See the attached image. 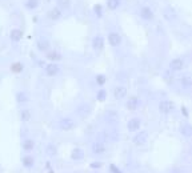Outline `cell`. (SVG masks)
<instances>
[{
    "instance_id": "obj_9",
    "label": "cell",
    "mask_w": 192,
    "mask_h": 173,
    "mask_svg": "<svg viewBox=\"0 0 192 173\" xmlns=\"http://www.w3.org/2000/svg\"><path fill=\"white\" fill-rule=\"evenodd\" d=\"M36 48H38L40 52H47V51H50V48H51L50 40H48L47 37H44V36L38 37V40H36Z\"/></svg>"
},
{
    "instance_id": "obj_16",
    "label": "cell",
    "mask_w": 192,
    "mask_h": 173,
    "mask_svg": "<svg viewBox=\"0 0 192 173\" xmlns=\"http://www.w3.org/2000/svg\"><path fill=\"white\" fill-rule=\"evenodd\" d=\"M91 149H92V152L95 153V154H101V153H104V152H105V144H104V141L96 140L95 143L92 144Z\"/></svg>"
},
{
    "instance_id": "obj_13",
    "label": "cell",
    "mask_w": 192,
    "mask_h": 173,
    "mask_svg": "<svg viewBox=\"0 0 192 173\" xmlns=\"http://www.w3.org/2000/svg\"><path fill=\"white\" fill-rule=\"evenodd\" d=\"M59 72H60V67L56 63H52L51 61L50 64L46 65V75L47 76L53 77V76H56V75H59Z\"/></svg>"
},
{
    "instance_id": "obj_29",
    "label": "cell",
    "mask_w": 192,
    "mask_h": 173,
    "mask_svg": "<svg viewBox=\"0 0 192 173\" xmlns=\"http://www.w3.org/2000/svg\"><path fill=\"white\" fill-rule=\"evenodd\" d=\"M180 132H181V135H184L185 137H190L192 135V128L190 125H183V127H180Z\"/></svg>"
},
{
    "instance_id": "obj_30",
    "label": "cell",
    "mask_w": 192,
    "mask_h": 173,
    "mask_svg": "<svg viewBox=\"0 0 192 173\" xmlns=\"http://www.w3.org/2000/svg\"><path fill=\"white\" fill-rule=\"evenodd\" d=\"M23 165H24L25 168H32V165H33V158L31 157V156L23 157Z\"/></svg>"
},
{
    "instance_id": "obj_34",
    "label": "cell",
    "mask_w": 192,
    "mask_h": 173,
    "mask_svg": "<svg viewBox=\"0 0 192 173\" xmlns=\"http://www.w3.org/2000/svg\"><path fill=\"white\" fill-rule=\"evenodd\" d=\"M93 12H95L96 17L101 19V16H103V10H101V6H100V4H96V6L93 7Z\"/></svg>"
},
{
    "instance_id": "obj_6",
    "label": "cell",
    "mask_w": 192,
    "mask_h": 173,
    "mask_svg": "<svg viewBox=\"0 0 192 173\" xmlns=\"http://www.w3.org/2000/svg\"><path fill=\"white\" fill-rule=\"evenodd\" d=\"M104 120H105L107 124H109V125H115V124L119 123V113L116 112V110H114V109L105 110Z\"/></svg>"
},
{
    "instance_id": "obj_15",
    "label": "cell",
    "mask_w": 192,
    "mask_h": 173,
    "mask_svg": "<svg viewBox=\"0 0 192 173\" xmlns=\"http://www.w3.org/2000/svg\"><path fill=\"white\" fill-rule=\"evenodd\" d=\"M140 127H141V121L137 117H133L127 123V128L129 132H137L140 129Z\"/></svg>"
},
{
    "instance_id": "obj_12",
    "label": "cell",
    "mask_w": 192,
    "mask_h": 173,
    "mask_svg": "<svg viewBox=\"0 0 192 173\" xmlns=\"http://www.w3.org/2000/svg\"><path fill=\"white\" fill-rule=\"evenodd\" d=\"M185 67V63L184 60L180 59V57H176V59L171 60V63H169V69L173 71V72H179V71H183Z\"/></svg>"
},
{
    "instance_id": "obj_35",
    "label": "cell",
    "mask_w": 192,
    "mask_h": 173,
    "mask_svg": "<svg viewBox=\"0 0 192 173\" xmlns=\"http://www.w3.org/2000/svg\"><path fill=\"white\" fill-rule=\"evenodd\" d=\"M109 168H111V171H112V173H122V172H120V169H118L115 165H111Z\"/></svg>"
},
{
    "instance_id": "obj_26",
    "label": "cell",
    "mask_w": 192,
    "mask_h": 173,
    "mask_svg": "<svg viewBox=\"0 0 192 173\" xmlns=\"http://www.w3.org/2000/svg\"><path fill=\"white\" fill-rule=\"evenodd\" d=\"M16 101L19 104H25L28 101V96H27L25 92H17L16 93Z\"/></svg>"
},
{
    "instance_id": "obj_27",
    "label": "cell",
    "mask_w": 192,
    "mask_h": 173,
    "mask_svg": "<svg viewBox=\"0 0 192 173\" xmlns=\"http://www.w3.org/2000/svg\"><path fill=\"white\" fill-rule=\"evenodd\" d=\"M33 146H35V143L31 139H27L23 141V149L25 152H31V150L33 149Z\"/></svg>"
},
{
    "instance_id": "obj_3",
    "label": "cell",
    "mask_w": 192,
    "mask_h": 173,
    "mask_svg": "<svg viewBox=\"0 0 192 173\" xmlns=\"http://www.w3.org/2000/svg\"><path fill=\"white\" fill-rule=\"evenodd\" d=\"M75 127H76V123H75V120L72 117H63L59 121V128L60 131H64V132H69L75 129Z\"/></svg>"
},
{
    "instance_id": "obj_28",
    "label": "cell",
    "mask_w": 192,
    "mask_h": 173,
    "mask_svg": "<svg viewBox=\"0 0 192 173\" xmlns=\"http://www.w3.org/2000/svg\"><path fill=\"white\" fill-rule=\"evenodd\" d=\"M57 7L61 10H68L71 7V0H57Z\"/></svg>"
},
{
    "instance_id": "obj_36",
    "label": "cell",
    "mask_w": 192,
    "mask_h": 173,
    "mask_svg": "<svg viewBox=\"0 0 192 173\" xmlns=\"http://www.w3.org/2000/svg\"><path fill=\"white\" fill-rule=\"evenodd\" d=\"M181 110H183V115H184L185 117H188V110H187L185 106H181Z\"/></svg>"
},
{
    "instance_id": "obj_21",
    "label": "cell",
    "mask_w": 192,
    "mask_h": 173,
    "mask_svg": "<svg viewBox=\"0 0 192 173\" xmlns=\"http://www.w3.org/2000/svg\"><path fill=\"white\" fill-rule=\"evenodd\" d=\"M24 7L28 11H35L40 7V0H25Z\"/></svg>"
},
{
    "instance_id": "obj_18",
    "label": "cell",
    "mask_w": 192,
    "mask_h": 173,
    "mask_svg": "<svg viewBox=\"0 0 192 173\" xmlns=\"http://www.w3.org/2000/svg\"><path fill=\"white\" fill-rule=\"evenodd\" d=\"M23 36H24V33H23V31H21L20 28H13L10 32V39L13 43H19L20 40L23 39Z\"/></svg>"
},
{
    "instance_id": "obj_1",
    "label": "cell",
    "mask_w": 192,
    "mask_h": 173,
    "mask_svg": "<svg viewBox=\"0 0 192 173\" xmlns=\"http://www.w3.org/2000/svg\"><path fill=\"white\" fill-rule=\"evenodd\" d=\"M139 16L144 21H154L155 19V11L150 6H141L139 10Z\"/></svg>"
},
{
    "instance_id": "obj_22",
    "label": "cell",
    "mask_w": 192,
    "mask_h": 173,
    "mask_svg": "<svg viewBox=\"0 0 192 173\" xmlns=\"http://www.w3.org/2000/svg\"><path fill=\"white\" fill-rule=\"evenodd\" d=\"M122 7V0H107V8L109 11H116Z\"/></svg>"
},
{
    "instance_id": "obj_17",
    "label": "cell",
    "mask_w": 192,
    "mask_h": 173,
    "mask_svg": "<svg viewBox=\"0 0 192 173\" xmlns=\"http://www.w3.org/2000/svg\"><path fill=\"white\" fill-rule=\"evenodd\" d=\"M127 93H128V89L124 85H118L114 89V97L116 100H122L124 99V97L127 96Z\"/></svg>"
},
{
    "instance_id": "obj_20",
    "label": "cell",
    "mask_w": 192,
    "mask_h": 173,
    "mask_svg": "<svg viewBox=\"0 0 192 173\" xmlns=\"http://www.w3.org/2000/svg\"><path fill=\"white\" fill-rule=\"evenodd\" d=\"M179 83H180V85H181L183 89H190L191 85H192V79H191L190 75H184V76L180 77Z\"/></svg>"
},
{
    "instance_id": "obj_32",
    "label": "cell",
    "mask_w": 192,
    "mask_h": 173,
    "mask_svg": "<svg viewBox=\"0 0 192 173\" xmlns=\"http://www.w3.org/2000/svg\"><path fill=\"white\" fill-rule=\"evenodd\" d=\"M96 83H97V85L103 87L107 83V77L104 76V75H97V76H96Z\"/></svg>"
},
{
    "instance_id": "obj_2",
    "label": "cell",
    "mask_w": 192,
    "mask_h": 173,
    "mask_svg": "<svg viewBox=\"0 0 192 173\" xmlns=\"http://www.w3.org/2000/svg\"><path fill=\"white\" fill-rule=\"evenodd\" d=\"M163 17L166 21H169V23H173V21H176L179 19V15H177L176 10L171 6H167L166 8L163 10Z\"/></svg>"
},
{
    "instance_id": "obj_4",
    "label": "cell",
    "mask_w": 192,
    "mask_h": 173,
    "mask_svg": "<svg viewBox=\"0 0 192 173\" xmlns=\"http://www.w3.org/2000/svg\"><path fill=\"white\" fill-rule=\"evenodd\" d=\"M107 40H108L109 45L114 47V48H118L119 45H122V41H123L122 35L115 32V31H112V32H109L108 35H107Z\"/></svg>"
},
{
    "instance_id": "obj_23",
    "label": "cell",
    "mask_w": 192,
    "mask_h": 173,
    "mask_svg": "<svg viewBox=\"0 0 192 173\" xmlns=\"http://www.w3.org/2000/svg\"><path fill=\"white\" fill-rule=\"evenodd\" d=\"M71 157L72 160H83L84 158V150L82 148H75L71 153Z\"/></svg>"
},
{
    "instance_id": "obj_7",
    "label": "cell",
    "mask_w": 192,
    "mask_h": 173,
    "mask_svg": "<svg viewBox=\"0 0 192 173\" xmlns=\"http://www.w3.org/2000/svg\"><path fill=\"white\" fill-rule=\"evenodd\" d=\"M48 17H50L51 21H60L64 17V12H63L61 8H59L57 6L52 7L50 10V12H48Z\"/></svg>"
},
{
    "instance_id": "obj_19",
    "label": "cell",
    "mask_w": 192,
    "mask_h": 173,
    "mask_svg": "<svg viewBox=\"0 0 192 173\" xmlns=\"http://www.w3.org/2000/svg\"><path fill=\"white\" fill-rule=\"evenodd\" d=\"M46 57L50 61H52V63H57V61H60L61 59H63V56H61V53L60 52H57L55 50H52V51H47L46 53Z\"/></svg>"
},
{
    "instance_id": "obj_33",
    "label": "cell",
    "mask_w": 192,
    "mask_h": 173,
    "mask_svg": "<svg viewBox=\"0 0 192 173\" xmlns=\"http://www.w3.org/2000/svg\"><path fill=\"white\" fill-rule=\"evenodd\" d=\"M96 99L99 101H104L107 99V91L105 89H100L99 92H97V95H96Z\"/></svg>"
},
{
    "instance_id": "obj_24",
    "label": "cell",
    "mask_w": 192,
    "mask_h": 173,
    "mask_svg": "<svg viewBox=\"0 0 192 173\" xmlns=\"http://www.w3.org/2000/svg\"><path fill=\"white\" fill-rule=\"evenodd\" d=\"M24 69V64L20 63V61H16V63L11 64V71L13 73H21Z\"/></svg>"
},
{
    "instance_id": "obj_14",
    "label": "cell",
    "mask_w": 192,
    "mask_h": 173,
    "mask_svg": "<svg viewBox=\"0 0 192 173\" xmlns=\"http://www.w3.org/2000/svg\"><path fill=\"white\" fill-rule=\"evenodd\" d=\"M140 106V99L137 96H131L126 103V108L129 110H136Z\"/></svg>"
},
{
    "instance_id": "obj_37",
    "label": "cell",
    "mask_w": 192,
    "mask_h": 173,
    "mask_svg": "<svg viewBox=\"0 0 192 173\" xmlns=\"http://www.w3.org/2000/svg\"><path fill=\"white\" fill-rule=\"evenodd\" d=\"M91 167H92V168H100L101 164H100V162H93V164H91Z\"/></svg>"
},
{
    "instance_id": "obj_5",
    "label": "cell",
    "mask_w": 192,
    "mask_h": 173,
    "mask_svg": "<svg viewBox=\"0 0 192 173\" xmlns=\"http://www.w3.org/2000/svg\"><path fill=\"white\" fill-rule=\"evenodd\" d=\"M147 140H148V132L147 131H137V133L135 136H133V144L137 145V146H141L147 143Z\"/></svg>"
},
{
    "instance_id": "obj_25",
    "label": "cell",
    "mask_w": 192,
    "mask_h": 173,
    "mask_svg": "<svg viewBox=\"0 0 192 173\" xmlns=\"http://www.w3.org/2000/svg\"><path fill=\"white\" fill-rule=\"evenodd\" d=\"M31 117H32V113H31L29 109H21L20 110V120L21 121H29Z\"/></svg>"
},
{
    "instance_id": "obj_31",
    "label": "cell",
    "mask_w": 192,
    "mask_h": 173,
    "mask_svg": "<svg viewBox=\"0 0 192 173\" xmlns=\"http://www.w3.org/2000/svg\"><path fill=\"white\" fill-rule=\"evenodd\" d=\"M56 153H57V149H56V146L53 144H50L47 146V154H48V156L52 157V156H55Z\"/></svg>"
},
{
    "instance_id": "obj_38",
    "label": "cell",
    "mask_w": 192,
    "mask_h": 173,
    "mask_svg": "<svg viewBox=\"0 0 192 173\" xmlns=\"http://www.w3.org/2000/svg\"><path fill=\"white\" fill-rule=\"evenodd\" d=\"M171 173H183V172H181L180 168H175L173 171H171Z\"/></svg>"
},
{
    "instance_id": "obj_8",
    "label": "cell",
    "mask_w": 192,
    "mask_h": 173,
    "mask_svg": "<svg viewBox=\"0 0 192 173\" xmlns=\"http://www.w3.org/2000/svg\"><path fill=\"white\" fill-rule=\"evenodd\" d=\"M92 112V106L90 104H87V103H83V104H80L78 108H76V113H78V116L79 117H82V119H86L88 117L91 115Z\"/></svg>"
},
{
    "instance_id": "obj_11",
    "label": "cell",
    "mask_w": 192,
    "mask_h": 173,
    "mask_svg": "<svg viewBox=\"0 0 192 173\" xmlns=\"http://www.w3.org/2000/svg\"><path fill=\"white\" fill-rule=\"evenodd\" d=\"M92 48H93V51H96V52H100L104 50V37H103L101 35H95V36H93Z\"/></svg>"
},
{
    "instance_id": "obj_10",
    "label": "cell",
    "mask_w": 192,
    "mask_h": 173,
    "mask_svg": "<svg viewBox=\"0 0 192 173\" xmlns=\"http://www.w3.org/2000/svg\"><path fill=\"white\" fill-rule=\"evenodd\" d=\"M173 109H175V104H173L172 101H169V100H163V101H160V103H159V110H160L162 113H164V115L171 113Z\"/></svg>"
}]
</instances>
